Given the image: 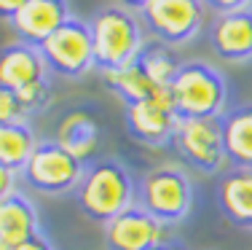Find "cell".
<instances>
[{
    "label": "cell",
    "mask_w": 252,
    "mask_h": 250,
    "mask_svg": "<svg viewBox=\"0 0 252 250\" xmlns=\"http://www.w3.org/2000/svg\"><path fill=\"white\" fill-rule=\"evenodd\" d=\"M75 199L89 221L105 226L126 207L137 205V183L118 159H99L86 167Z\"/></svg>",
    "instance_id": "6da1fadb"
},
{
    "label": "cell",
    "mask_w": 252,
    "mask_h": 250,
    "mask_svg": "<svg viewBox=\"0 0 252 250\" xmlns=\"http://www.w3.org/2000/svg\"><path fill=\"white\" fill-rule=\"evenodd\" d=\"M94 43V65L105 70H116L124 65L137 62L140 51L145 49L142 38V22L134 11L124 5H105L89 22Z\"/></svg>",
    "instance_id": "7a4b0ae2"
},
{
    "label": "cell",
    "mask_w": 252,
    "mask_h": 250,
    "mask_svg": "<svg viewBox=\"0 0 252 250\" xmlns=\"http://www.w3.org/2000/svg\"><path fill=\"white\" fill-rule=\"evenodd\" d=\"M172 97L180 118H220L228 103L225 75L201 59L183 62L172 83Z\"/></svg>",
    "instance_id": "3957f363"
},
{
    "label": "cell",
    "mask_w": 252,
    "mask_h": 250,
    "mask_svg": "<svg viewBox=\"0 0 252 250\" xmlns=\"http://www.w3.org/2000/svg\"><path fill=\"white\" fill-rule=\"evenodd\" d=\"M137 205L145 207L153 218H158L166 226L180 223L193 207L190 175L177 164L153 167L137 183Z\"/></svg>",
    "instance_id": "277c9868"
},
{
    "label": "cell",
    "mask_w": 252,
    "mask_h": 250,
    "mask_svg": "<svg viewBox=\"0 0 252 250\" xmlns=\"http://www.w3.org/2000/svg\"><path fill=\"white\" fill-rule=\"evenodd\" d=\"M86 172V164L67 151L57 140H38L30 162L25 164L22 175L30 188L49 196L70 194L81 186V178Z\"/></svg>",
    "instance_id": "5b68a950"
},
{
    "label": "cell",
    "mask_w": 252,
    "mask_h": 250,
    "mask_svg": "<svg viewBox=\"0 0 252 250\" xmlns=\"http://www.w3.org/2000/svg\"><path fill=\"white\" fill-rule=\"evenodd\" d=\"M40 54L46 59L49 73H57L62 78H81L94 65V43L92 30L83 19L70 16L57 33L40 46Z\"/></svg>",
    "instance_id": "8992f818"
},
{
    "label": "cell",
    "mask_w": 252,
    "mask_h": 250,
    "mask_svg": "<svg viewBox=\"0 0 252 250\" xmlns=\"http://www.w3.org/2000/svg\"><path fill=\"white\" fill-rule=\"evenodd\" d=\"M180 121L183 118L177 116L172 89H158L153 97L126 105L124 110L126 132L148 148H164L169 143H175Z\"/></svg>",
    "instance_id": "52a82bcc"
},
{
    "label": "cell",
    "mask_w": 252,
    "mask_h": 250,
    "mask_svg": "<svg viewBox=\"0 0 252 250\" xmlns=\"http://www.w3.org/2000/svg\"><path fill=\"white\" fill-rule=\"evenodd\" d=\"M175 148L183 162L204 175H215L228 162L223 143V116L220 118H183L175 135Z\"/></svg>",
    "instance_id": "ba28073f"
},
{
    "label": "cell",
    "mask_w": 252,
    "mask_h": 250,
    "mask_svg": "<svg viewBox=\"0 0 252 250\" xmlns=\"http://www.w3.org/2000/svg\"><path fill=\"white\" fill-rule=\"evenodd\" d=\"M204 8L201 0H151L140 16L158 43L183 46L201 33Z\"/></svg>",
    "instance_id": "9c48e42d"
},
{
    "label": "cell",
    "mask_w": 252,
    "mask_h": 250,
    "mask_svg": "<svg viewBox=\"0 0 252 250\" xmlns=\"http://www.w3.org/2000/svg\"><path fill=\"white\" fill-rule=\"evenodd\" d=\"M166 242V223L153 218L145 207L131 205L105 223L107 250H151Z\"/></svg>",
    "instance_id": "30bf717a"
},
{
    "label": "cell",
    "mask_w": 252,
    "mask_h": 250,
    "mask_svg": "<svg viewBox=\"0 0 252 250\" xmlns=\"http://www.w3.org/2000/svg\"><path fill=\"white\" fill-rule=\"evenodd\" d=\"M70 16L73 14L67 0H27L19 14L11 19V27L22 43L40 49Z\"/></svg>",
    "instance_id": "8fae6325"
},
{
    "label": "cell",
    "mask_w": 252,
    "mask_h": 250,
    "mask_svg": "<svg viewBox=\"0 0 252 250\" xmlns=\"http://www.w3.org/2000/svg\"><path fill=\"white\" fill-rule=\"evenodd\" d=\"M209 46L223 62L242 65L252 59V8L218 14L209 27Z\"/></svg>",
    "instance_id": "7c38bea8"
},
{
    "label": "cell",
    "mask_w": 252,
    "mask_h": 250,
    "mask_svg": "<svg viewBox=\"0 0 252 250\" xmlns=\"http://www.w3.org/2000/svg\"><path fill=\"white\" fill-rule=\"evenodd\" d=\"M46 75H49V68L40 49L22 40L0 49V89L19 92L30 83L46 81Z\"/></svg>",
    "instance_id": "4fadbf2b"
},
{
    "label": "cell",
    "mask_w": 252,
    "mask_h": 250,
    "mask_svg": "<svg viewBox=\"0 0 252 250\" xmlns=\"http://www.w3.org/2000/svg\"><path fill=\"white\" fill-rule=\"evenodd\" d=\"M218 207L233 226L252 231V167H233L218 183Z\"/></svg>",
    "instance_id": "5bb4252c"
},
{
    "label": "cell",
    "mask_w": 252,
    "mask_h": 250,
    "mask_svg": "<svg viewBox=\"0 0 252 250\" xmlns=\"http://www.w3.org/2000/svg\"><path fill=\"white\" fill-rule=\"evenodd\" d=\"M35 234H40V218L35 205L19 191L5 196L0 202V240L11 248H19Z\"/></svg>",
    "instance_id": "9a60e30c"
},
{
    "label": "cell",
    "mask_w": 252,
    "mask_h": 250,
    "mask_svg": "<svg viewBox=\"0 0 252 250\" xmlns=\"http://www.w3.org/2000/svg\"><path fill=\"white\" fill-rule=\"evenodd\" d=\"M57 143H62L73 156H78L83 164L92 162L99 148V127L97 118L89 110H70L62 116L57 127Z\"/></svg>",
    "instance_id": "2e32d148"
},
{
    "label": "cell",
    "mask_w": 252,
    "mask_h": 250,
    "mask_svg": "<svg viewBox=\"0 0 252 250\" xmlns=\"http://www.w3.org/2000/svg\"><path fill=\"white\" fill-rule=\"evenodd\" d=\"M223 143L233 167H252V103L223 113Z\"/></svg>",
    "instance_id": "e0dca14e"
},
{
    "label": "cell",
    "mask_w": 252,
    "mask_h": 250,
    "mask_svg": "<svg viewBox=\"0 0 252 250\" xmlns=\"http://www.w3.org/2000/svg\"><path fill=\"white\" fill-rule=\"evenodd\" d=\"M102 83H105L113 94H118V97L124 100V105L142 103V100L153 97L161 89L142 73V68L137 62L124 65V68H116V70H105V73H102Z\"/></svg>",
    "instance_id": "ac0fdd59"
},
{
    "label": "cell",
    "mask_w": 252,
    "mask_h": 250,
    "mask_svg": "<svg viewBox=\"0 0 252 250\" xmlns=\"http://www.w3.org/2000/svg\"><path fill=\"white\" fill-rule=\"evenodd\" d=\"M38 138L27 121H14V124H0V164L8 170L22 172L30 162Z\"/></svg>",
    "instance_id": "d6986e66"
},
{
    "label": "cell",
    "mask_w": 252,
    "mask_h": 250,
    "mask_svg": "<svg viewBox=\"0 0 252 250\" xmlns=\"http://www.w3.org/2000/svg\"><path fill=\"white\" fill-rule=\"evenodd\" d=\"M137 65L161 89H172V83H175L177 73H180V62L172 57L166 43H145V49L137 57Z\"/></svg>",
    "instance_id": "ffe728a7"
},
{
    "label": "cell",
    "mask_w": 252,
    "mask_h": 250,
    "mask_svg": "<svg viewBox=\"0 0 252 250\" xmlns=\"http://www.w3.org/2000/svg\"><path fill=\"white\" fill-rule=\"evenodd\" d=\"M14 94L19 97V103H22V108H25L27 116H32V113H38L40 108H46V105H49V97H51L49 78L38 81V83H30V86L19 89V92H14Z\"/></svg>",
    "instance_id": "44dd1931"
},
{
    "label": "cell",
    "mask_w": 252,
    "mask_h": 250,
    "mask_svg": "<svg viewBox=\"0 0 252 250\" xmlns=\"http://www.w3.org/2000/svg\"><path fill=\"white\" fill-rule=\"evenodd\" d=\"M14 121H27V113L14 92L0 89V124H14Z\"/></svg>",
    "instance_id": "7402d4cb"
},
{
    "label": "cell",
    "mask_w": 252,
    "mask_h": 250,
    "mask_svg": "<svg viewBox=\"0 0 252 250\" xmlns=\"http://www.w3.org/2000/svg\"><path fill=\"white\" fill-rule=\"evenodd\" d=\"M207 8H212L215 14H231V11L252 8V0H201Z\"/></svg>",
    "instance_id": "603a6c76"
},
{
    "label": "cell",
    "mask_w": 252,
    "mask_h": 250,
    "mask_svg": "<svg viewBox=\"0 0 252 250\" xmlns=\"http://www.w3.org/2000/svg\"><path fill=\"white\" fill-rule=\"evenodd\" d=\"M14 191H16V172L8 170L5 164H0V202L5 196H11Z\"/></svg>",
    "instance_id": "cb8c5ba5"
},
{
    "label": "cell",
    "mask_w": 252,
    "mask_h": 250,
    "mask_svg": "<svg viewBox=\"0 0 252 250\" xmlns=\"http://www.w3.org/2000/svg\"><path fill=\"white\" fill-rule=\"evenodd\" d=\"M25 3H27V0H0V19L11 22L22 11V5H25Z\"/></svg>",
    "instance_id": "d4e9b609"
},
{
    "label": "cell",
    "mask_w": 252,
    "mask_h": 250,
    "mask_svg": "<svg viewBox=\"0 0 252 250\" xmlns=\"http://www.w3.org/2000/svg\"><path fill=\"white\" fill-rule=\"evenodd\" d=\"M16 250H54V245H51L49 237H46L43 231H40V234H35V237H32V240L22 242V245L16 248Z\"/></svg>",
    "instance_id": "484cf974"
},
{
    "label": "cell",
    "mask_w": 252,
    "mask_h": 250,
    "mask_svg": "<svg viewBox=\"0 0 252 250\" xmlns=\"http://www.w3.org/2000/svg\"><path fill=\"white\" fill-rule=\"evenodd\" d=\"M148 3H151V0H118V5H124V8H129V11H142Z\"/></svg>",
    "instance_id": "4316f807"
},
{
    "label": "cell",
    "mask_w": 252,
    "mask_h": 250,
    "mask_svg": "<svg viewBox=\"0 0 252 250\" xmlns=\"http://www.w3.org/2000/svg\"><path fill=\"white\" fill-rule=\"evenodd\" d=\"M151 250H185L183 245H177V242H172V240H166V242H161V245H156Z\"/></svg>",
    "instance_id": "83f0119b"
},
{
    "label": "cell",
    "mask_w": 252,
    "mask_h": 250,
    "mask_svg": "<svg viewBox=\"0 0 252 250\" xmlns=\"http://www.w3.org/2000/svg\"><path fill=\"white\" fill-rule=\"evenodd\" d=\"M0 250H16V248H11V245H5L3 240H0Z\"/></svg>",
    "instance_id": "f1b7e54d"
}]
</instances>
